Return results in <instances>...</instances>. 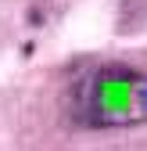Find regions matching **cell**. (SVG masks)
I'll return each instance as SVG.
<instances>
[{"label": "cell", "instance_id": "obj_1", "mask_svg": "<svg viewBox=\"0 0 147 151\" xmlns=\"http://www.w3.org/2000/svg\"><path fill=\"white\" fill-rule=\"evenodd\" d=\"M72 115L90 129H126L147 122V72L129 65H101L76 83Z\"/></svg>", "mask_w": 147, "mask_h": 151}]
</instances>
